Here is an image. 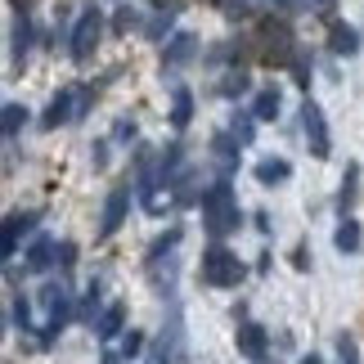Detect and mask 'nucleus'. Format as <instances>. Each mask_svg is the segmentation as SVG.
<instances>
[{
	"label": "nucleus",
	"instance_id": "f257e3e1",
	"mask_svg": "<svg viewBox=\"0 0 364 364\" xmlns=\"http://www.w3.org/2000/svg\"><path fill=\"white\" fill-rule=\"evenodd\" d=\"M239 225H243V212H239V203H234V185L220 176L216 185L203 193V230L212 234V243H220Z\"/></svg>",
	"mask_w": 364,
	"mask_h": 364
},
{
	"label": "nucleus",
	"instance_id": "f03ea898",
	"mask_svg": "<svg viewBox=\"0 0 364 364\" xmlns=\"http://www.w3.org/2000/svg\"><path fill=\"white\" fill-rule=\"evenodd\" d=\"M198 274H203V284H207V288H239V284H243V274H247V265L234 257L225 243H212V247L203 252Z\"/></svg>",
	"mask_w": 364,
	"mask_h": 364
},
{
	"label": "nucleus",
	"instance_id": "7ed1b4c3",
	"mask_svg": "<svg viewBox=\"0 0 364 364\" xmlns=\"http://www.w3.org/2000/svg\"><path fill=\"white\" fill-rule=\"evenodd\" d=\"M100 36H104V9H100V5H86V9L77 14L73 36H68V54H73L77 63H90V54H95V46H100Z\"/></svg>",
	"mask_w": 364,
	"mask_h": 364
},
{
	"label": "nucleus",
	"instance_id": "20e7f679",
	"mask_svg": "<svg viewBox=\"0 0 364 364\" xmlns=\"http://www.w3.org/2000/svg\"><path fill=\"white\" fill-rule=\"evenodd\" d=\"M301 135H306V149H311V158H328V153H333L328 117H324V108H319L311 95H306V104H301Z\"/></svg>",
	"mask_w": 364,
	"mask_h": 364
},
{
	"label": "nucleus",
	"instance_id": "39448f33",
	"mask_svg": "<svg viewBox=\"0 0 364 364\" xmlns=\"http://www.w3.org/2000/svg\"><path fill=\"white\" fill-rule=\"evenodd\" d=\"M234 346H239V355H243V360H252V364H265V355H270V333H265L261 324H252V319H239Z\"/></svg>",
	"mask_w": 364,
	"mask_h": 364
},
{
	"label": "nucleus",
	"instance_id": "423d86ee",
	"mask_svg": "<svg viewBox=\"0 0 364 364\" xmlns=\"http://www.w3.org/2000/svg\"><path fill=\"white\" fill-rule=\"evenodd\" d=\"M126 212H131V185H117L113 193H108V203H104V216H100V234H104V239H113V234L122 230Z\"/></svg>",
	"mask_w": 364,
	"mask_h": 364
},
{
	"label": "nucleus",
	"instance_id": "0eeeda50",
	"mask_svg": "<svg viewBox=\"0 0 364 364\" xmlns=\"http://www.w3.org/2000/svg\"><path fill=\"white\" fill-rule=\"evenodd\" d=\"M50 265H59V243L50 239V234H36L32 243H27V257H23V270L32 274H46Z\"/></svg>",
	"mask_w": 364,
	"mask_h": 364
},
{
	"label": "nucleus",
	"instance_id": "6e6552de",
	"mask_svg": "<svg viewBox=\"0 0 364 364\" xmlns=\"http://www.w3.org/2000/svg\"><path fill=\"white\" fill-rule=\"evenodd\" d=\"M73 117H77V86H63V90L50 100L46 117H41V131H59V126L73 122Z\"/></svg>",
	"mask_w": 364,
	"mask_h": 364
},
{
	"label": "nucleus",
	"instance_id": "1a4fd4ad",
	"mask_svg": "<svg viewBox=\"0 0 364 364\" xmlns=\"http://www.w3.org/2000/svg\"><path fill=\"white\" fill-rule=\"evenodd\" d=\"M36 220H41V212H14V216H5V234H0V252H5V261L18 252L23 234H32Z\"/></svg>",
	"mask_w": 364,
	"mask_h": 364
},
{
	"label": "nucleus",
	"instance_id": "9d476101",
	"mask_svg": "<svg viewBox=\"0 0 364 364\" xmlns=\"http://www.w3.org/2000/svg\"><path fill=\"white\" fill-rule=\"evenodd\" d=\"M328 50L338 54V59H355L360 54V32L351 23H342V18H328Z\"/></svg>",
	"mask_w": 364,
	"mask_h": 364
},
{
	"label": "nucleus",
	"instance_id": "9b49d317",
	"mask_svg": "<svg viewBox=\"0 0 364 364\" xmlns=\"http://www.w3.org/2000/svg\"><path fill=\"white\" fill-rule=\"evenodd\" d=\"M239 153H243V144H239L230 131H216V135H212V158L220 162V176H230L234 166H239Z\"/></svg>",
	"mask_w": 364,
	"mask_h": 364
},
{
	"label": "nucleus",
	"instance_id": "f8f14e48",
	"mask_svg": "<svg viewBox=\"0 0 364 364\" xmlns=\"http://www.w3.org/2000/svg\"><path fill=\"white\" fill-rule=\"evenodd\" d=\"M126 333V301H113V306H104V315H100V324H95V338L100 342H113Z\"/></svg>",
	"mask_w": 364,
	"mask_h": 364
},
{
	"label": "nucleus",
	"instance_id": "ddd939ff",
	"mask_svg": "<svg viewBox=\"0 0 364 364\" xmlns=\"http://www.w3.org/2000/svg\"><path fill=\"white\" fill-rule=\"evenodd\" d=\"M333 247H338L342 257H351V252H360V247H364V230H360V220L342 216V220H338V234H333Z\"/></svg>",
	"mask_w": 364,
	"mask_h": 364
},
{
	"label": "nucleus",
	"instance_id": "4468645a",
	"mask_svg": "<svg viewBox=\"0 0 364 364\" xmlns=\"http://www.w3.org/2000/svg\"><path fill=\"white\" fill-rule=\"evenodd\" d=\"M9 46H14V68H23V63H27V50H32V18H27V14H14V36H9Z\"/></svg>",
	"mask_w": 364,
	"mask_h": 364
},
{
	"label": "nucleus",
	"instance_id": "2eb2a0df",
	"mask_svg": "<svg viewBox=\"0 0 364 364\" xmlns=\"http://www.w3.org/2000/svg\"><path fill=\"white\" fill-rule=\"evenodd\" d=\"M355 198H360V166L346 162V176H342V185H338V216H351Z\"/></svg>",
	"mask_w": 364,
	"mask_h": 364
},
{
	"label": "nucleus",
	"instance_id": "dca6fc26",
	"mask_svg": "<svg viewBox=\"0 0 364 364\" xmlns=\"http://www.w3.org/2000/svg\"><path fill=\"white\" fill-rule=\"evenodd\" d=\"M252 176L270 189V185H284V180L292 176V166H288V158H261L257 166H252Z\"/></svg>",
	"mask_w": 364,
	"mask_h": 364
},
{
	"label": "nucleus",
	"instance_id": "f3484780",
	"mask_svg": "<svg viewBox=\"0 0 364 364\" xmlns=\"http://www.w3.org/2000/svg\"><path fill=\"white\" fill-rule=\"evenodd\" d=\"M189 122H193V90L176 86L171 90V126L176 131H189Z\"/></svg>",
	"mask_w": 364,
	"mask_h": 364
},
{
	"label": "nucleus",
	"instance_id": "a211bd4d",
	"mask_svg": "<svg viewBox=\"0 0 364 364\" xmlns=\"http://www.w3.org/2000/svg\"><path fill=\"white\" fill-rule=\"evenodd\" d=\"M193 46H198V41H193L189 32H176L171 41H166V50H162V63H166V68L189 63V59H193Z\"/></svg>",
	"mask_w": 364,
	"mask_h": 364
},
{
	"label": "nucleus",
	"instance_id": "6ab92c4d",
	"mask_svg": "<svg viewBox=\"0 0 364 364\" xmlns=\"http://www.w3.org/2000/svg\"><path fill=\"white\" fill-rule=\"evenodd\" d=\"M279 108H284V95H279V86H265V90H257V100H252V113H257V122H274Z\"/></svg>",
	"mask_w": 364,
	"mask_h": 364
},
{
	"label": "nucleus",
	"instance_id": "aec40b11",
	"mask_svg": "<svg viewBox=\"0 0 364 364\" xmlns=\"http://www.w3.org/2000/svg\"><path fill=\"white\" fill-rule=\"evenodd\" d=\"M100 297H104V284L95 279V284L86 288V297H81V306H77V319H81V324H90V328L100 324V315H104L100 311Z\"/></svg>",
	"mask_w": 364,
	"mask_h": 364
},
{
	"label": "nucleus",
	"instance_id": "412c9836",
	"mask_svg": "<svg viewBox=\"0 0 364 364\" xmlns=\"http://www.w3.org/2000/svg\"><path fill=\"white\" fill-rule=\"evenodd\" d=\"M180 239H185V230H180V225H171V230H166V234H158V239H153V247H149V265H158L162 257H171V252H176V243Z\"/></svg>",
	"mask_w": 364,
	"mask_h": 364
},
{
	"label": "nucleus",
	"instance_id": "4be33fe9",
	"mask_svg": "<svg viewBox=\"0 0 364 364\" xmlns=\"http://www.w3.org/2000/svg\"><path fill=\"white\" fill-rule=\"evenodd\" d=\"M27 122H32V113H27L23 104H5V113H0V131H5V139H14Z\"/></svg>",
	"mask_w": 364,
	"mask_h": 364
},
{
	"label": "nucleus",
	"instance_id": "5701e85b",
	"mask_svg": "<svg viewBox=\"0 0 364 364\" xmlns=\"http://www.w3.org/2000/svg\"><path fill=\"white\" fill-rule=\"evenodd\" d=\"M171 27H176V0L158 14V18L144 23V36H149V41H166V32H171Z\"/></svg>",
	"mask_w": 364,
	"mask_h": 364
},
{
	"label": "nucleus",
	"instance_id": "b1692460",
	"mask_svg": "<svg viewBox=\"0 0 364 364\" xmlns=\"http://www.w3.org/2000/svg\"><path fill=\"white\" fill-rule=\"evenodd\" d=\"M230 135L247 149L252 139H257V113H234V117H230Z\"/></svg>",
	"mask_w": 364,
	"mask_h": 364
},
{
	"label": "nucleus",
	"instance_id": "393cba45",
	"mask_svg": "<svg viewBox=\"0 0 364 364\" xmlns=\"http://www.w3.org/2000/svg\"><path fill=\"white\" fill-rule=\"evenodd\" d=\"M9 324L14 328H32V306H27V297H23V292H14V297H9Z\"/></svg>",
	"mask_w": 364,
	"mask_h": 364
},
{
	"label": "nucleus",
	"instance_id": "a878e982",
	"mask_svg": "<svg viewBox=\"0 0 364 364\" xmlns=\"http://www.w3.org/2000/svg\"><path fill=\"white\" fill-rule=\"evenodd\" d=\"M216 90L225 95V100H243V95H247V73H225Z\"/></svg>",
	"mask_w": 364,
	"mask_h": 364
},
{
	"label": "nucleus",
	"instance_id": "bb28decb",
	"mask_svg": "<svg viewBox=\"0 0 364 364\" xmlns=\"http://www.w3.org/2000/svg\"><path fill=\"white\" fill-rule=\"evenodd\" d=\"M144 355V333L139 328H126L122 333V360H139Z\"/></svg>",
	"mask_w": 364,
	"mask_h": 364
},
{
	"label": "nucleus",
	"instance_id": "cd10ccee",
	"mask_svg": "<svg viewBox=\"0 0 364 364\" xmlns=\"http://www.w3.org/2000/svg\"><path fill=\"white\" fill-rule=\"evenodd\" d=\"M135 27H139V9H131V5H122L117 14H113V32H135Z\"/></svg>",
	"mask_w": 364,
	"mask_h": 364
},
{
	"label": "nucleus",
	"instance_id": "c85d7f7f",
	"mask_svg": "<svg viewBox=\"0 0 364 364\" xmlns=\"http://www.w3.org/2000/svg\"><path fill=\"white\" fill-rule=\"evenodd\" d=\"M338 360L342 364H360V346H355L351 333H338Z\"/></svg>",
	"mask_w": 364,
	"mask_h": 364
},
{
	"label": "nucleus",
	"instance_id": "c756f323",
	"mask_svg": "<svg viewBox=\"0 0 364 364\" xmlns=\"http://www.w3.org/2000/svg\"><path fill=\"white\" fill-rule=\"evenodd\" d=\"M135 135H139L135 122H131V117H117V126H113V139H117V144H131Z\"/></svg>",
	"mask_w": 364,
	"mask_h": 364
},
{
	"label": "nucleus",
	"instance_id": "7c9ffc66",
	"mask_svg": "<svg viewBox=\"0 0 364 364\" xmlns=\"http://www.w3.org/2000/svg\"><path fill=\"white\" fill-rule=\"evenodd\" d=\"M73 265H77V243H68V239H63V243H59V270L68 274Z\"/></svg>",
	"mask_w": 364,
	"mask_h": 364
},
{
	"label": "nucleus",
	"instance_id": "2f4dec72",
	"mask_svg": "<svg viewBox=\"0 0 364 364\" xmlns=\"http://www.w3.org/2000/svg\"><path fill=\"white\" fill-rule=\"evenodd\" d=\"M292 77H297L301 86L311 90V63H306V54H301V50H297V59H292Z\"/></svg>",
	"mask_w": 364,
	"mask_h": 364
},
{
	"label": "nucleus",
	"instance_id": "473e14b6",
	"mask_svg": "<svg viewBox=\"0 0 364 364\" xmlns=\"http://www.w3.org/2000/svg\"><path fill=\"white\" fill-rule=\"evenodd\" d=\"M292 265H297V270H311V252H306V243L292 252Z\"/></svg>",
	"mask_w": 364,
	"mask_h": 364
},
{
	"label": "nucleus",
	"instance_id": "72a5a7b5",
	"mask_svg": "<svg viewBox=\"0 0 364 364\" xmlns=\"http://www.w3.org/2000/svg\"><path fill=\"white\" fill-rule=\"evenodd\" d=\"M270 5H274L279 14H297V9H301V0H270Z\"/></svg>",
	"mask_w": 364,
	"mask_h": 364
},
{
	"label": "nucleus",
	"instance_id": "f704fd0d",
	"mask_svg": "<svg viewBox=\"0 0 364 364\" xmlns=\"http://www.w3.org/2000/svg\"><path fill=\"white\" fill-rule=\"evenodd\" d=\"M90 158H95V166H104V162H108V144H104V139L90 149Z\"/></svg>",
	"mask_w": 364,
	"mask_h": 364
},
{
	"label": "nucleus",
	"instance_id": "c9c22d12",
	"mask_svg": "<svg viewBox=\"0 0 364 364\" xmlns=\"http://www.w3.org/2000/svg\"><path fill=\"white\" fill-rule=\"evenodd\" d=\"M100 364H122V351H104V355H100Z\"/></svg>",
	"mask_w": 364,
	"mask_h": 364
},
{
	"label": "nucleus",
	"instance_id": "e433bc0d",
	"mask_svg": "<svg viewBox=\"0 0 364 364\" xmlns=\"http://www.w3.org/2000/svg\"><path fill=\"white\" fill-rule=\"evenodd\" d=\"M297 364H324V360H319V355H315V351H311V355H301V360H297Z\"/></svg>",
	"mask_w": 364,
	"mask_h": 364
},
{
	"label": "nucleus",
	"instance_id": "4c0bfd02",
	"mask_svg": "<svg viewBox=\"0 0 364 364\" xmlns=\"http://www.w3.org/2000/svg\"><path fill=\"white\" fill-rule=\"evenodd\" d=\"M315 5H319V9H324V14H333V5H338V0H315Z\"/></svg>",
	"mask_w": 364,
	"mask_h": 364
}]
</instances>
